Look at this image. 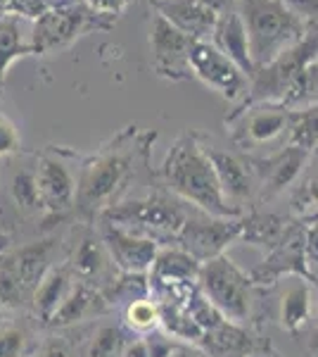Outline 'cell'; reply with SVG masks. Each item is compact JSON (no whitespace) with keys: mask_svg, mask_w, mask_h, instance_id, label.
I'll use <instances>...</instances> for the list:
<instances>
[{"mask_svg":"<svg viewBox=\"0 0 318 357\" xmlns=\"http://www.w3.org/2000/svg\"><path fill=\"white\" fill-rule=\"evenodd\" d=\"M141 153H148V146L138 138L136 126H129L107 146L86 158L79 167L77 205H74L77 215L93 222L112 205L121 203V195L129 188Z\"/></svg>","mask_w":318,"mask_h":357,"instance_id":"obj_1","label":"cell"},{"mask_svg":"<svg viewBox=\"0 0 318 357\" xmlns=\"http://www.w3.org/2000/svg\"><path fill=\"white\" fill-rule=\"evenodd\" d=\"M159 176L171 195L205 215L223 217V220H238L245 215L225 200L212 160L205 151V143L190 131L171 143L159 167Z\"/></svg>","mask_w":318,"mask_h":357,"instance_id":"obj_2","label":"cell"},{"mask_svg":"<svg viewBox=\"0 0 318 357\" xmlns=\"http://www.w3.org/2000/svg\"><path fill=\"white\" fill-rule=\"evenodd\" d=\"M238 13L250 38L254 69L290 50L309 31V24L283 0H238Z\"/></svg>","mask_w":318,"mask_h":357,"instance_id":"obj_3","label":"cell"},{"mask_svg":"<svg viewBox=\"0 0 318 357\" xmlns=\"http://www.w3.org/2000/svg\"><path fill=\"white\" fill-rule=\"evenodd\" d=\"M195 207L188 210V203L178 200L176 195H145V198L121 200L102 212L97 220L117 224L121 229H129L133 234L161 241H176L178 231L190 217Z\"/></svg>","mask_w":318,"mask_h":357,"instance_id":"obj_4","label":"cell"},{"mask_svg":"<svg viewBox=\"0 0 318 357\" xmlns=\"http://www.w3.org/2000/svg\"><path fill=\"white\" fill-rule=\"evenodd\" d=\"M57 243V238H40L0 252V307H22L31 301L40 279L53 267Z\"/></svg>","mask_w":318,"mask_h":357,"instance_id":"obj_5","label":"cell"},{"mask_svg":"<svg viewBox=\"0 0 318 357\" xmlns=\"http://www.w3.org/2000/svg\"><path fill=\"white\" fill-rule=\"evenodd\" d=\"M112 26L93 10L86 8L84 0H65L53 3L33 20L31 31V53L33 55H50L55 50L69 48L77 38L86 36L93 29Z\"/></svg>","mask_w":318,"mask_h":357,"instance_id":"obj_6","label":"cell"},{"mask_svg":"<svg viewBox=\"0 0 318 357\" xmlns=\"http://www.w3.org/2000/svg\"><path fill=\"white\" fill-rule=\"evenodd\" d=\"M198 286L202 296L233 324H242L252 312V279L230 260L218 255L200 264Z\"/></svg>","mask_w":318,"mask_h":357,"instance_id":"obj_7","label":"cell"},{"mask_svg":"<svg viewBox=\"0 0 318 357\" xmlns=\"http://www.w3.org/2000/svg\"><path fill=\"white\" fill-rule=\"evenodd\" d=\"M316 57H318V29H309L306 36L297 45H292L290 50L280 53L276 60H271L269 65L259 67L254 72V77L250 79L247 96L238 102V107L233 112L259 105V102H276V105H280L283 96L290 89L294 77L311 60H316Z\"/></svg>","mask_w":318,"mask_h":357,"instance_id":"obj_8","label":"cell"},{"mask_svg":"<svg viewBox=\"0 0 318 357\" xmlns=\"http://www.w3.org/2000/svg\"><path fill=\"white\" fill-rule=\"evenodd\" d=\"M223 122L233 126L230 141L245 155L276 146L283 138L287 143V134H290V110L276 102H259L240 112H230L225 114Z\"/></svg>","mask_w":318,"mask_h":357,"instance_id":"obj_9","label":"cell"},{"mask_svg":"<svg viewBox=\"0 0 318 357\" xmlns=\"http://www.w3.org/2000/svg\"><path fill=\"white\" fill-rule=\"evenodd\" d=\"M242 231V217L238 220H223V217H212L200 210H193L190 217L178 231L173 245L193 255L200 264L214 257L223 255V250L230 243L240 241Z\"/></svg>","mask_w":318,"mask_h":357,"instance_id":"obj_10","label":"cell"},{"mask_svg":"<svg viewBox=\"0 0 318 357\" xmlns=\"http://www.w3.org/2000/svg\"><path fill=\"white\" fill-rule=\"evenodd\" d=\"M72 158L74 153L53 148V151H45L40 155L36 169H33L40 193V205L53 217H65L77 205L79 172L74 174L72 162H69Z\"/></svg>","mask_w":318,"mask_h":357,"instance_id":"obj_11","label":"cell"},{"mask_svg":"<svg viewBox=\"0 0 318 357\" xmlns=\"http://www.w3.org/2000/svg\"><path fill=\"white\" fill-rule=\"evenodd\" d=\"M190 74L230 102H240L250 89V77L233 60H228L212 41L193 43Z\"/></svg>","mask_w":318,"mask_h":357,"instance_id":"obj_12","label":"cell"},{"mask_svg":"<svg viewBox=\"0 0 318 357\" xmlns=\"http://www.w3.org/2000/svg\"><path fill=\"white\" fill-rule=\"evenodd\" d=\"M311 153L302 151L297 146H285L276 148L273 153H266L262 158L247 155L257 178V186L262 188V200H273L287 191L290 186L302 178L306 162H309Z\"/></svg>","mask_w":318,"mask_h":357,"instance_id":"obj_13","label":"cell"},{"mask_svg":"<svg viewBox=\"0 0 318 357\" xmlns=\"http://www.w3.org/2000/svg\"><path fill=\"white\" fill-rule=\"evenodd\" d=\"M195 38L186 36L171 26L164 17L154 15L150 24V53H152V69L161 79L183 82L190 79V48Z\"/></svg>","mask_w":318,"mask_h":357,"instance_id":"obj_14","label":"cell"},{"mask_svg":"<svg viewBox=\"0 0 318 357\" xmlns=\"http://www.w3.org/2000/svg\"><path fill=\"white\" fill-rule=\"evenodd\" d=\"M283 276H297V279L311 281V269L304 252V222H294L285 238L276 248H271L269 255L250 272L254 286H273Z\"/></svg>","mask_w":318,"mask_h":357,"instance_id":"obj_15","label":"cell"},{"mask_svg":"<svg viewBox=\"0 0 318 357\" xmlns=\"http://www.w3.org/2000/svg\"><path fill=\"white\" fill-rule=\"evenodd\" d=\"M97 222H100V241L107 248L114 269L119 274H148L161 248L157 241L121 229L117 224Z\"/></svg>","mask_w":318,"mask_h":357,"instance_id":"obj_16","label":"cell"},{"mask_svg":"<svg viewBox=\"0 0 318 357\" xmlns=\"http://www.w3.org/2000/svg\"><path fill=\"white\" fill-rule=\"evenodd\" d=\"M207 155L212 160V167L216 172V178L221 183V191L233 207L242 210L240 203H247V200L254 195V188H257V178H254L252 165L247 160V155H238L233 151H223V148L216 146H205Z\"/></svg>","mask_w":318,"mask_h":357,"instance_id":"obj_17","label":"cell"},{"mask_svg":"<svg viewBox=\"0 0 318 357\" xmlns=\"http://www.w3.org/2000/svg\"><path fill=\"white\" fill-rule=\"evenodd\" d=\"M154 15L164 17L171 26L195 41H209L218 15L202 0H154L150 3Z\"/></svg>","mask_w":318,"mask_h":357,"instance_id":"obj_18","label":"cell"},{"mask_svg":"<svg viewBox=\"0 0 318 357\" xmlns=\"http://www.w3.org/2000/svg\"><path fill=\"white\" fill-rule=\"evenodd\" d=\"M209 41L216 45L228 60H233L247 77L250 79L254 77L257 69H254V62L250 55V38H247V29L238 13V8L218 15L216 26H214V33H212Z\"/></svg>","mask_w":318,"mask_h":357,"instance_id":"obj_19","label":"cell"},{"mask_svg":"<svg viewBox=\"0 0 318 357\" xmlns=\"http://www.w3.org/2000/svg\"><path fill=\"white\" fill-rule=\"evenodd\" d=\"M198 274H200V262L193 255H188L186 250H181L178 245L159 248L157 257H154L152 267L148 272L150 293L166 289V286L198 281Z\"/></svg>","mask_w":318,"mask_h":357,"instance_id":"obj_20","label":"cell"},{"mask_svg":"<svg viewBox=\"0 0 318 357\" xmlns=\"http://www.w3.org/2000/svg\"><path fill=\"white\" fill-rule=\"evenodd\" d=\"M109 310V303L105 301L100 289L84 281H74L72 291L65 298V303L60 305V310L50 319V329H65V326H74L79 321H86L90 317L105 314Z\"/></svg>","mask_w":318,"mask_h":357,"instance_id":"obj_21","label":"cell"},{"mask_svg":"<svg viewBox=\"0 0 318 357\" xmlns=\"http://www.w3.org/2000/svg\"><path fill=\"white\" fill-rule=\"evenodd\" d=\"M74 286V272L69 264H53L48 269V274L40 279L36 293H33L31 303H33V312L40 319V324L48 326L50 319L55 317V312L60 310V305L65 303V298L69 296Z\"/></svg>","mask_w":318,"mask_h":357,"instance_id":"obj_22","label":"cell"},{"mask_svg":"<svg viewBox=\"0 0 318 357\" xmlns=\"http://www.w3.org/2000/svg\"><path fill=\"white\" fill-rule=\"evenodd\" d=\"M198 348L207 357H247L252 353V338L240 324L225 319L214 329L205 331Z\"/></svg>","mask_w":318,"mask_h":357,"instance_id":"obj_23","label":"cell"},{"mask_svg":"<svg viewBox=\"0 0 318 357\" xmlns=\"http://www.w3.org/2000/svg\"><path fill=\"white\" fill-rule=\"evenodd\" d=\"M311 303H314V289L311 281L297 279L285 289L280 301V326L292 336H299L302 329L309 324L311 317Z\"/></svg>","mask_w":318,"mask_h":357,"instance_id":"obj_24","label":"cell"},{"mask_svg":"<svg viewBox=\"0 0 318 357\" xmlns=\"http://www.w3.org/2000/svg\"><path fill=\"white\" fill-rule=\"evenodd\" d=\"M292 224L294 222L285 220L280 215H273V212H250V215H242L240 241L271 250L285 238Z\"/></svg>","mask_w":318,"mask_h":357,"instance_id":"obj_25","label":"cell"},{"mask_svg":"<svg viewBox=\"0 0 318 357\" xmlns=\"http://www.w3.org/2000/svg\"><path fill=\"white\" fill-rule=\"evenodd\" d=\"M109 264H112V260H109L107 248L100 241V236H97V238L95 236H86V238H81V243L74 248L69 267H72L74 276H79V281L95 286V281H100L102 276L107 274Z\"/></svg>","mask_w":318,"mask_h":357,"instance_id":"obj_26","label":"cell"},{"mask_svg":"<svg viewBox=\"0 0 318 357\" xmlns=\"http://www.w3.org/2000/svg\"><path fill=\"white\" fill-rule=\"evenodd\" d=\"M24 55H31V41L22 36L19 17L3 15L0 17V84L5 82L10 67Z\"/></svg>","mask_w":318,"mask_h":357,"instance_id":"obj_27","label":"cell"},{"mask_svg":"<svg viewBox=\"0 0 318 357\" xmlns=\"http://www.w3.org/2000/svg\"><path fill=\"white\" fill-rule=\"evenodd\" d=\"M294 212L302 217V222L318 220V151L311 153L302 178L297 181V191L292 195Z\"/></svg>","mask_w":318,"mask_h":357,"instance_id":"obj_28","label":"cell"},{"mask_svg":"<svg viewBox=\"0 0 318 357\" xmlns=\"http://www.w3.org/2000/svg\"><path fill=\"white\" fill-rule=\"evenodd\" d=\"M318 102V57L311 60L302 72L294 77L290 89L285 91L280 105L285 110H304Z\"/></svg>","mask_w":318,"mask_h":357,"instance_id":"obj_29","label":"cell"},{"mask_svg":"<svg viewBox=\"0 0 318 357\" xmlns=\"http://www.w3.org/2000/svg\"><path fill=\"white\" fill-rule=\"evenodd\" d=\"M124 326L138 336H148V333L157 331L161 326L159 317V303L152 296H143L131 301L124 307Z\"/></svg>","mask_w":318,"mask_h":357,"instance_id":"obj_30","label":"cell"},{"mask_svg":"<svg viewBox=\"0 0 318 357\" xmlns=\"http://www.w3.org/2000/svg\"><path fill=\"white\" fill-rule=\"evenodd\" d=\"M290 146L302 148L306 153L318 151V102L304 110H290Z\"/></svg>","mask_w":318,"mask_h":357,"instance_id":"obj_31","label":"cell"},{"mask_svg":"<svg viewBox=\"0 0 318 357\" xmlns=\"http://www.w3.org/2000/svg\"><path fill=\"white\" fill-rule=\"evenodd\" d=\"M129 343L126 331L117 324H102L93 333L86 357H121L124 345Z\"/></svg>","mask_w":318,"mask_h":357,"instance_id":"obj_32","label":"cell"},{"mask_svg":"<svg viewBox=\"0 0 318 357\" xmlns=\"http://www.w3.org/2000/svg\"><path fill=\"white\" fill-rule=\"evenodd\" d=\"M10 193H13L17 207H22V210H29V212H31V210H43L33 169L17 172L13 183H10Z\"/></svg>","mask_w":318,"mask_h":357,"instance_id":"obj_33","label":"cell"},{"mask_svg":"<svg viewBox=\"0 0 318 357\" xmlns=\"http://www.w3.org/2000/svg\"><path fill=\"white\" fill-rule=\"evenodd\" d=\"M29 350V336L15 324H0V357H24Z\"/></svg>","mask_w":318,"mask_h":357,"instance_id":"obj_34","label":"cell"},{"mask_svg":"<svg viewBox=\"0 0 318 357\" xmlns=\"http://www.w3.org/2000/svg\"><path fill=\"white\" fill-rule=\"evenodd\" d=\"M22 148V136L17 131V126L8 114L0 112V158H10V155L19 153Z\"/></svg>","mask_w":318,"mask_h":357,"instance_id":"obj_35","label":"cell"},{"mask_svg":"<svg viewBox=\"0 0 318 357\" xmlns=\"http://www.w3.org/2000/svg\"><path fill=\"white\" fill-rule=\"evenodd\" d=\"M304 252L311 269V284H318V220L304 222Z\"/></svg>","mask_w":318,"mask_h":357,"instance_id":"obj_36","label":"cell"},{"mask_svg":"<svg viewBox=\"0 0 318 357\" xmlns=\"http://www.w3.org/2000/svg\"><path fill=\"white\" fill-rule=\"evenodd\" d=\"M86 8L93 10L97 17H102L105 22H117V17H121L129 10V5L133 0H84Z\"/></svg>","mask_w":318,"mask_h":357,"instance_id":"obj_37","label":"cell"},{"mask_svg":"<svg viewBox=\"0 0 318 357\" xmlns=\"http://www.w3.org/2000/svg\"><path fill=\"white\" fill-rule=\"evenodd\" d=\"M48 0H10L5 15L15 17H29V20H36V17L48 8Z\"/></svg>","mask_w":318,"mask_h":357,"instance_id":"obj_38","label":"cell"},{"mask_svg":"<svg viewBox=\"0 0 318 357\" xmlns=\"http://www.w3.org/2000/svg\"><path fill=\"white\" fill-rule=\"evenodd\" d=\"M290 10H294L309 29H318V0H283Z\"/></svg>","mask_w":318,"mask_h":357,"instance_id":"obj_39","label":"cell"},{"mask_svg":"<svg viewBox=\"0 0 318 357\" xmlns=\"http://www.w3.org/2000/svg\"><path fill=\"white\" fill-rule=\"evenodd\" d=\"M121 357H152V353H150V345L145 341V336H138V338H133V341L126 343Z\"/></svg>","mask_w":318,"mask_h":357,"instance_id":"obj_40","label":"cell"},{"mask_svg":"<svg viewBox=\"0 0 318 357\" xmlns=\"http://www.w3.org/2000/svg\"><path fill=\"white\" fill-rule=\"evenodd\" d=\"M33 357H69V348H67V343L55 341V343L43 345Z\"/></svg>","mask_w":318,"mask_h":357,"instance_id":"obj_41","label":"cell"},{"mask_svg":"<svg viewBox=\"0 0 318 357\" xmlns=\"http://www.w3.org/2000/svg\"><path fill=\"white\" fill-rule=\"evenodd\" d=\"M202 3L209 5L216 15H223V13H228V10L238 8V0H202Z\"/></svg>","mask_w":318,"mask_h":357,"instance_id":"obj_42","label":"cell"},{"mask_svg":"<svg viewBox=\"0 0 318 357\" xmlns=\"http://www.w3.org/2000/svg\"><path fill=\"white\" fill-rule=\"evenodd\" d=\"M173 357H207L202 350L198 348V345H186V343H178L176 353H173Z\"/></svg>","mask_w":318,"mask_h":357,"instance_id":"obj_43","label":"cell"},{"mask_svg":"<svg viewBox=\"0 0 318 357\" xmlns=\"http://www.w3.org/2000/svg\"><path fill=\"white\" fill-rule=\"evenodd\" d=\"M309 350L318 357V324L314 326V331H311V336H309Z\"/></svg>","mask_w":318,"mask_h":357,"instance_id":"obj_44","label":"cell"},{"mask_svg":"<svg viewBox=\"0 0 318 357\" xmlns=\"http://www.w3.org/2000/svg\"><path fill=\"white\" fill-rule=\"evenodd\" d=\"M10 243H13V238H10V234H5L3 229H0V252H5V250H8Z\"/></svg>","mask_w":318,"mask_h":357,"instance_id":"obj_45","label":"cell"},{"mask_svg":"<svg viewBox=\"0 0 318 357\" xmlns=\"http://www.w3.org/2000/svg\"><path fill=\"white\" fill-rule=\"evenodd\" d=\"M8 5H10V0H0V10H3V13L8 10Z\"/></svg>","mask_w":318,"mask_h":357,"instance_id":"obj_46","label":"cell"},{"mask_svg":"<svg viewBox=\"0 0 318 357\" xmlns=\"http://www.w3.org/2000/svg\"><path fill=\"white\" fill-rule=\"evenodd\" d=\"M314 286H316V293H318V284H314ZM316 298H318V296H316Z\"/></svg>","mask_w":318,"mask_h":357,"instance_id":"obj_47","label":"cell"},{"mask_svg":"<svg viewBox=\"0 0 318 357\" xmlns=\"http://www.w3.org/2000/svg\"><path fill=\"white\" fill-rule=\"evenodd\" d=\"M60 3H65V0H60Z\"/></svg>","mask_w":318,"mask_h":357,"instance_id":"obj_48","label":"cell"},{"mask_svg":"<svg viewBox=\"0 0 318 357\" xmlns=\"http://www.w3.org/2000/svg\"><path fill=\"white\" fill-rule=\"evenodd\" d=\"M150 3H154V0H150Z\"/></svg>","mask_w":318,"mask_h":357,"instance_id":"obj_49","label":"cell"}]
</instances>
